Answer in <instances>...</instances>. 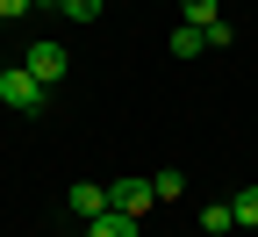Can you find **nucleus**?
<instances>
[{
    "mask_svg": "<svg viewBox=\"0 0 258 237\" xmlns=\"http://www.w3.org/2000/svg\"><path fill=\"white\" fill-rule=\"evenodd\" d=\"M0 101H8L15 115H43L50 108V86L29 79V65H0Z\"/></svg>",
    "mask_w": 258,
    "mask_h": 237,
    "instance_id": "1",
    "label": "nucleus"
},
{
    "mask_svg": "<svg viewBox=\"0 0 258 237\" xmlns=\"http://www.w3.org/2000/svg\"><path fill=\"white\" fill-rule=\"evenodd\" d=\"M22 65H29V79H36V86H57L64 72H72V51L43 36V43H29V51H22Z\"/></svg>",
    "mask_w": 258,
    "mask_h": 237,
    "instance_id": "2",
    "label": "nucleus"
},
{
    "mask_svg": "<svg viewBox=\"0 0 258 237\" xmlns=\"http://www.w3.org/2000/svg\"><path fill=\"white\" fill-rule=\"evenodd\" d=\"M108 209L115 216H144V209H158V194H151V180H115L108 187Z\"/></svg>",
    "mask_w": 258,
    "mask_h": 237,
    "instance_id": "3",
    "label": "nucleus"
},
{
    "mask_svg": "<svg viewBox=\"0 0 258 237\" xmlns=\"http://www.w3.org/2000/svg\"><path fill=\"white\" fill-rule=\"evenodd\" d=\"M72 216H79V223L108 216V187H101V180H72Z\"/></svg>",
    "mask_w": 258,
    "mask_h": 237,
    "instance_id": "4",
    "label": "nucleus"
},
{
    "mask_svg": "<svg viewBox=\"0 0 258 237\" xmlns=\"http://www.w3.org/2000/svg\"><path fill=\"white\" fill-rule=\"evenodd\" d=\"M79 237H137V216H93V223H79Z\"/></svg>",
    "mask_w": 258,
    "mask_h": 237,
    "instance_id": "5",
    "label": "nucleus"
},
{
    "mask_svg": "<svg viewBox=\"0 0 258 237\" xmlns=\"http://www.w3.org/2000/svg\"><path fill=\"white\" fill-rule=\"evenodd\" d=\"M179 8H186V15H179L186 29H215V22H222V0H179Z\"/></svg>",
    "mask_w": 258,
    "mask_h": 237,
    "instance_id": "6",
    "label": "nucleus"
},
{
    "mask_svg": "<svg viewBox=\"0 0 258 237\" xmlns=\"http://www.w3.org/2000/svg\"><path fill=\"white\" fill-rule=\"evenodd\" d=\"M201 51H208V29H186V22H179V29H172V58H201Z\"/></svg>",
    "mask_w": 258,
    "mask_h": 237,
    "instance_id": "7",
    "label": "nucleus"
},
{
    "mask_svg": "<svg viewBox=\"0 0 258 237\" xmlns=\"http://www.w3.org/2000/svg\"><path fill=\"white\" fill-rule=\"evenodd\" d=\"M230 216H237V230H258V180H251V187L230 201Z\"/></svg>",
    "mask_w": 258,
    "mask_h": 237,
    "instance_id": "8",
    "label": "nucleus"
},
{
    "mask_svg": "<svg viewBox=\"0 0 258 237\" xmlns=\"http://www.w3.org/2000/svg\"><path fill=\"white\" fill-rule=\"evenodd\" d=\"M151 194H158V201H179V194H186V173H172V165L151 173Z\"/></svg>",
    "mask_w": 258,
    "mask_h": 237,
    "instance_id": "9",
    "label": "nucleus"
},
{
    "mask_svg": "<svg viewBox=\"0 0 258 237\" xmlns=\"http://www.w3.org/2000/svg\"><path fill=\"white\" fill-rule=\"evenodd\" d=\"M108 0H57V15H72V22H101Z\"/></svg>",
    "mask_w": 258,
    "mask_h": 237,
    "instance_id": "10",
    "label": "nucleus"
},
{
    "mask_svg": "<svg viewBox=\"0 0 258 237\" xmlns=\"http://www.w3.org/2000/svg\"><path fill=\"white\" fill-rule=\"evenodd\" d=\"M201 230H237V216H230V201H208V209H201Z\"/></svg>",
    "mask_w": 258,
    "mask_h": 237,
    "instance_id": "11",
    "label": "nucleus"
},
{
    "mask_svg": "<svg viewBox=\"0 0 258 237\" xmlns=\"http://www.w3.org/2000/svg\"><path fill=\"white\" fill-rule=\"evenodd\" d=\"M36 0H0V22H15V15H29Z\"/></svg>",
    "mask_w": 258,
    "mask_h": 237,
    "instance_id": "12",
    "label": "nucleus"
},
{
    "mask_svg": "<svg viewBox=\"0 0 258 237\" xmlns=\"http://www.w3.org/2000/svg\"><path fill=\"white\" fill-rule=\"evenodd\" d=\"M36 8H57V0H36Z\"/></svg>",
    "mask_w": 258,
    "mask_h": 237,
    "instance_id": "13",
    "label": "nucleus"
},
{
    "mask_svg": "<svg viewBox=\"0 0 258 237\" xmlns=\"http://www.w3.org/2000/svg\"><path fill=\"white\" fill-rule=\"evenodd\" d=\"M0 29H8V22H0Z\"/></svg>",
    "mask_w": 258,
    "mask_h": 237,
    "instance_id": "14",
    "label": "nucleus"
}]
</instances>
